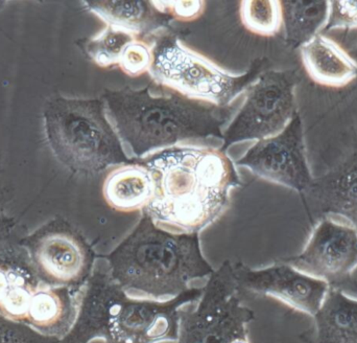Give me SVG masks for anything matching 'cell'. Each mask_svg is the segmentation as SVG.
I'll return each instance as SVG.
<instances>
[{"mask_svg": "<svg viewBox=\"0 0 357 343\" xmlns=\"http://www.w3.org/2000/svg\"><path fill=\"white\" fill-rule=\"evenodd\" d=\"M154 177L155 194L146 214L189 233L208 226L224 210L238 175L222 151L172 148L144 163Z\"/></svg>", "mask_w": 357, "mask_h": 343, "instance_id": "obj_1", "label": "cell"}, {"mask_svg": "<svg viewBox=\"0 0 357 343\" xmlns=\"http://www.w3.org/2000/svg\"><path fill=\"white\" fill-rule=\"evenodd\" d=\"M102 102L119 138L137 157L185 140L222 138V126L233 113L231 106H216L175 90L156 92L150 86L106 90Z\"/></svg>", "mask_w": 357, "mask_h": 343, "instance_id": "obj_2", "label": "cell"}, {"mask_svg": "<svg viewBox=\"0 0 357 343\" xmlns=\"http://www.w3.org/2000/svg\"><path fill=\"white\" fill-rule=\"evenodd\" d=\"M110 264L112 279L121 289L154 298L184 294L189 282L212 272L197 233H169L148 214L112 252Z\"/></svg>", "mask_w": 357, "mask_h": 343, "instance_id": "obj_3", "label": "cell"}, {"mask_svg": "<svg viewBox=\"0 0 357 343\" xmlns=\"http://www.w3.org/2000/svg\"><path fill=\"white\" fill-rule=\"evenodd\" d=\"M44 122L48 142L73 169L98 173L130 163L102 100L56 98L45 109Z\"/></svg>", "mask_w": 357, "mask_h": 343, "instance_id": "obj_4", "label": "cell"}, {"mask_svg": "<svg viewBox=\"0 0 357 343\" xmlns=\"http://www.w3.org/2000/svg\"><path fill=\"white\" fill-rule=\"evenodd\" d=\"M152 50L150 73L157 83L220 107H228L249 88L264 66V59H256L247 73L233 75L185 48L177 36L171 34L159 37Z\"/></svg>", "mask_w": 357, "mask_h": 343, "instance_id": "obj_5", "label": "cell"}, {"mask_svg": "<svg viewBox=\"0 0 357 343\" xmlns=\"http://www.w3.org/2000/svg\"><path fill=\"white\" fill-rule=\"evenodd\" d=\"M180 302L132 300L117 284H108L96 306V331L110 343H154L176 338Z\"/></svg>", "mask_w": 357, "mask_h": 343, "instance_id": "obj_6", "label": "cell"}, {"mask_svg": "<svg viewBox=\"0 0 357 343\" xmlns=\"http://www.w3.org/2000/svg\"><path fill=\"white\" fill-rule=\"evenodd\" d=\"M293 71H271L252 84L247 98L232 123L225 130L222 150L235 143L266 140L277 136L297 115Z\"/></svg>", "mask_w": 357, "mask_h": 343, "instance_id": "obj_7", "label": "cell"}, {"mask_svg": "<svg viewBox=\"0 0 357 343\" xmlns=\"http://www.w3.org/2000/svg\"><path fill=\"white\" fill-rule=\"evenodd\" d=\"M287 264L329 288L357 295V231L349 223L331 217L321 219L303 252L287 261Z\"/></svg>", "mask_w": 357, "mask_h": 343, "instance_id": "obj_8", "label": "cell"}, {"mask_svg": "<svg viewBox=\"0 0 357 343\" xmlns=\"http://www.w3.org/2000/svg\"><path fill=\"white\" fill-rule=\"evenodd\" d=\"M237 165L249 168L266 180L305 193L314 177L306 157L303 126L299 115H296L280 133L258 140Z\"/></svg>", "mask_w": 357, "mask_h": 343, "instance_id": "obj_9", "label": "cell"}, {"mask_svg": "<svg viewBox=\"0 0 357 343\" xmlns=\"http://www.w3.org/2000/svg\"><path fill=\"white\" fill-rule=\"evenodd\" d=\"M252 319L253 313L241 306L232 290L216 279L197 310L183 321L178 343H249Z\"/></svg>", "mask_w": 357, "mask_h": 343, "instance_id": "obj_10", "label": "cell"}, {"mask_svg": "<svg viewBox=\"0 0 357 343\" xmlns=\"http://www.w3.org/2000/svg\"><path fill=\"white\" fill-rule=\"evenodd\" d=\"M304 194L314 217H341L357 231V151Z\"/></svg>", "mask_w": 357, "mask_h": 343, "instance_id": "obj_11", "label": "cell"}, {"mask_svg": "<svg viewBox=\"0 0 357 343\" xmlns=\"http://www.w3.org/2000/svg\"><path fill=\"white\" fill-rule=\"evenodd\" d=\"M248 285L255 291L276 296L312 316L320 308L329 289L325 282L305 275L289 264L250 273Z\"/></svg>", "mask_w": 357, "mask_h": 343, "instance_id": "obj_12", "label": "cell"}, {"mask_svg": "<svg viewBox=\"0 0 357 343\" xmlns=\"http://www.w3.org/2000/svg\"><path fill=\"white\" fill-rule=\"evenodd\" d=\"M314 327L300 335L305 343H357V300L329 288L314 315Z\"/></svg>", "mask_w": 357, "mask_h": 343, "instance_id": "obj_13", "label": "cell"}, {"mask_svg": "<svg viewBox=\"0 0 357 343\" xmlns=\"http://www.w3.org/2000/svg\"><path fill=\"white\" fill-rule=\"evenodd\" d=\"M301 56L308 75L321 85L342 87L357 78L356 61L322 34L302 46Z\"/></svg>", "mask_w": 357, "mask_h": 343, "instance_id": "obj_14", "label": "cell"}, {"mask_svg": "<svg viewBox=\"0 0 357 343\" xmlns=\"http://www.w3.org/2000/svg\"><path fill=\"white\" fill-rule=\"evenodd\" d=\"M84 6L110 27L135 36L153 35L172 22V17L158 10L154 1H86Z\"/></svg>", "mask_w": 357, "mask_h": 343, "instance_id": "obj_15", "label": "cell"}, {"mask_svg": "<svg viewBox=\"0 0 357 343\" xmlns=\"http://www.w3.org/2000/svg\"><path fill=\"white\" fill-rule=\"evenodd\" d=\"M154 194V177L144 166L119 168L107 177L104 185L105 199L111 207L119 212L146 207Z\"/></svg>", "mask_w": 357, "mask_h": 343, "instance_id": "obj_16", "label": "cell"}, {"mask_svg": "<svg viewBox=\"0 0 357 343\" xmlns=\"http://www.w3.org/2000/svg\"><path fill=\"white\" fill-rule=\"evenodd\" d=\"M42 269L60 282L77 279L85 267V254L73 238L63 233L47 235L37 252Z\"/></svg>", "mask_w": 357, "mask_h": 343, "instance_id": "obj_17", "label": "cell"}, {"mask_svg": "<svg viewBox=\"0 0 357 343\" xmlns=\"http://www.w3.org/2000/svg\"><path fill=\"white\" fill-rule=\"evenodd\" d=\"M285 40L302 48L326 27L331 1H281Z\"/></svg>", "mask_w": 357, "mask_h": 343, "instance_id": "obj_18", "label": "cell"}, {"mask_svg": "<svg viewBox=\"0 0 357 343\" xmlns=\"http://www.w3.org/2000/svg\"><path fill=\"white\" fill-rule=\"evenodd\" d=\"M134 40L133 34L108 25L100 35L86 39L82 48L98 66L110 67L119 64L123 50Z\"/></svg>", "mask_w": 357, "mask_h": 343, "instance_id": "obj_19", "label": "cell"}, {"mask_svg": "<svg viewBox=\"0 0 357 343\" xmlns=\"http://www.w3.org/2000/svg\"><path fill=\"white\" fill-rule=\"evenodd\" d=\"M241 15L245 27L257 35H275L282 25L280 1H273V0L243 1Z\"/></svg>", "mask_w": 357, "mask_h": 343, "instance_id": "obj_20", "label": "cell"}, {"mask_svg": "<svg viewBox=\"0 0 357 343\" xmlns=\"http://www.w3.org/2000/svg\"><path fill=\"white\" fill-rule=\"evenodd\" d=\"M62 313V302L54 292L43 290L31 295L27 314L36 325H54L61 319Z\"/></svg>", "mask_w": 357, "mask_h": 343, "instance_id": "obj_21", "label": "cell"}, {"mask_svg": "<svg viewBox=\"0 0 357 343\" xmlns=\"http://www.w3.org/2000/svg\"><path fill=\"white\" fill-rule=\"evenodd\" d=\"M152 63V48L146 42L134 40L123 50L119 66L127 75L138 77L150 71Z\"/></svg>", "mask_w": 357, "mask_h": 343, "instance_id": "obj_22", "label": "cell"}, {"mask_svg": "<svg viewBox=\"0 0 357 343\" xmlns=\"http://www.w3.org/2000/svg\"><path fill=\"white\" fill-rule=\"evenodd\" d=\"M327 31L357 29V1H331Z\"/></svg>", "mask_w": 357, "mask_h": 343, "instance_id": "obj_23", "label": "cell"}, {"mask_svg": "<svg viewBox=\"0 0 357 343\" xmlns=\"http://www.w3.org/2000/svg\"><path fill=\"white\" fill-rule=\"evenodd\" d=\"M158 10L169 15L172 19L191 21L199 18L204 13L205 3L199 0L193 1H154Z\"/></svg>", "mask_w": 357, "mask_h": 343, "instance_id": "obj_24", "label": "cell"}, {"mask_svg": "<svg viewBox=\"0 0 357 343\" xmlns=\"http://www.w3.org/2000/svg\"><path fill=\"white\" fill-rule=\"evenodd\" d=\"M31 294L21 286L10 287L4 300L1 308L8 316L22 317L29 313Z\"/></svg>", "mask_w": 357, "mask_h": 343, "instance_id": "obj_25", "label": "cell"}, {"mask_svg": "<svg viewBox=\"0 0 357 343\" xmlns=\"http://www.w3.org/2000/svg\"><path fill=\"white\" fill-rule=\"evenodd\" d=\"M10 288V281H8V275L2 269H0V305H1L2 300H4L6 294H8Z\"/></svg>", "mask_w": 357, "mask_h": 343, "instance_id": "obj_26", "label": "cell"}]
</instances>
